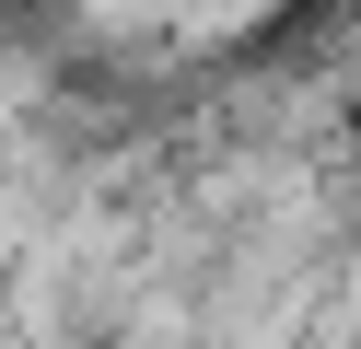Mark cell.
Segmentation results:
<instances>
[{
  "label": "cell",
  "instance_id": "6da1fadb",
  "mask_svg": "<svg viewBox=\"0 0 361 349\" xmlns=\"http://www.w3.org/2000/svg\"><path fill=\"white\" fill-rule=\"evenodd\" d=\"M71 23L128 35V47H210V35L268 23V0H71Z\"/></svg>",
  "mask_w": 361,
  "mask_h": 349
}]
</instances>
